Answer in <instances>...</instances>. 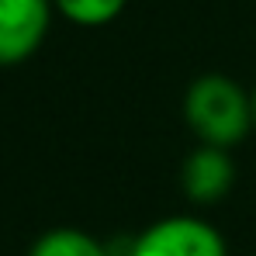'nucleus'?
<instances>
[{
    "label": "nucleus",
    "instance_id": "nucleus-6",
    "mask_svg": "<svg viewBox=\"0 0 256 256\" xmlns=\"http://www.w3.org/2000/svg\"><path fill=\"white\" fill-rule=\"evenodd\" d=\"M52 7L70 18L73 24H84V28H97V24H108L122 14L125 0H52Z\"/></svg>",
    "mask_w": 256,
    "mask_h": 256
},
{
    "label": "nucleus",
    "instance_id": "nucleus-2",
    "mask_svg": "<svg viewBox=\"0 0 256 256\" xmlns=\"http://www.w3.org/2000/svg\"><path fill=\"white\" fill-rule=\"evenodd\" d=\"M132 256H228L222 232L198 214H170L152 222L135 242Z\"/></svg>",
    "mask_w": 256,
    "mask_h": 256
},
{
    "label": "nucleus",
    "instance_id": "nucleus-4",
    "mask_svg": "<svg viewBox=\"0 0 256 256\" xmlns=\"http://www.w3.org/2000/svg\"><path fill=\"white\" fill-rule=\"evenodd\" d=\"M236 166L228 149H214V146H198L184 166H180V187L194 204H214L232 190Z\"/></svg>",
    "mask_w": 256,
    "mask_h": 256
},
{
    "label": "nucleus",
    "instance_id": "nucleus-1",
    "mask_svg": "<svg viewBox=\"0 0 256 256\" xmlns=\"http://www.w3.org/2000/svg\"><path fill=\"white\" fill-rule=\"evenodd\" d=\"M184 118L201 146L232 149L253 128V97L232 76L208 73L198 76L184 94Z\"/></svg>",
    "mask_w": 256,
    "mask_h": 256
},
{
    "label": "nucleus",
    "instance_id": "nucleus-3",
    "mask_svg": "<svg viewBox=\"0 0 256 256\" xmlns=\"http://www.w3.org/2000/svg\"><path fill=\"white\" fill-rule=\"evenodd\" d=\"M52 0H0V66H18L48 35Z\"/></svg>",
    "mask_w": 256,
    "mask_h": 256
},
{
    "label": "nucleus",
    "instance_id": "nucleus-7",
    "mask_svg": "<svg viewBox=\"0 0 256 256\" xmlns=\"http://www.w3.org/2000/svg\"><path fill=\"white\" fill-rule=\"evenodd\" d=\"M253 125H256V94H253Z\"/></svg>",
    "mask_w": 256,
    "mask_h": 256
},
{
    "label": "nucleus",
    "instance_id": "nucleus-5",
    "mask_svg": "<svg viewBox=\"0 0 256 256\" xmlns=\"http://www.w3.org/2000/svg\"><path fill=\"white\" fill-rule=\"evenodd\" d=\"M28 256H108V250L94 236L62 225V228H48L45 236H38Z\"/></svg>",
    "mask_w": 256,
    "mask_h": 256
}]
</instances>
